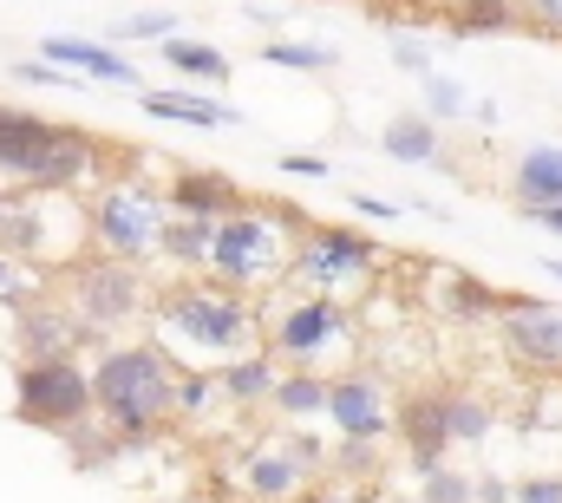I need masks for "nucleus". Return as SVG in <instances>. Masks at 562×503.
Listing matches in <instances>:
<instances>
[{
  "label": "nucleus",
  "mask_w": 562,
  "mask_h": 503,
  "mask_svg": "<svg viewBox=\"0 0 562 503\" xmlns=\"http://www.w3.org/2000/svg\"><path fill=\"white\" fill-rule=\"evenodd\" d=\"M79 347H92V334L79 327V314L66 308V294H33L20 314H13V354L20 360H72Z\"/></svg>",
  "instance_id": "nucleus-11"
},
{
  "label": "nucleus",
  "mask_w": 562,
  "mask_h": 503,
  "mask_svg": "<svg viewBox=\"0 0 562 503\" xmlns=\"http://www.w3.org/2000/svg\"><path fill=\"white\" fill-rule=\"evenodd\" d=\"M150 340L177 367H229L256 347H269V314L256 294L216 281V275H177L150 294Z\"/></svg>",
  "instance_id": "nucleus-1"
},
{
  "label": "nucleus",
  "mask_w": 562,
  "mask_h": 503,
  "mask_svg": "<svg viewBox=\"0 0 562 503\" xmlns=\"http://www.w3.org/2000/svg\"><path fill=\"white\" fill-rule=\"evenodd\" d=\"M314 216H301L294 203L276 197H249L236 216L216 223V243H210V275L243 288V294H269L276 281H288L294 249H301V230Z\"/></svg>",
  "instance_id": "nucleus-3"
},
{
  "label": "nucleus",
  "mask_w": 562,
  "mask_h": 503,
  "mask_svg": "<svg viewBox=\"0 0 562 503\" xmlns=\"http://www.w3.org/2000/svg\"><path fill=\"white\" fill-rule=\"evenodd\" d=\"M393 432H400V445H406V465L413 471H438L445 458H451V432H445V385H419V392H406L400 399V412H393Z\"/></svg>",
  "instance_id": "nucleus-13"
},
{
  "label": "nucleus",
  "mask_w": 562,
  "mask_h": 503,
  "mask_svg": "<svg viewBox=\"0 0 562 503\" xmlns=\"http://www.w3.org/2000/svg\"><path fill=\"white\" fill-rule=\"evenodd\" d=\"M99 412L92 399V367L72 354V360H20L13 373V418L33 425V432H53L66 438L72 425H86Z\"/></svg>",
  "instance_id": "nucleus-7"
},
{
  "label": "nucleus",
  "mask_w": 562,
  "mask_h": 503,
  "mask_svg": "<svg viewBox=\"0 0 562 503\" xmlns=\"http://www.w3.org/2000/svg\"><path fill=\"white\" fill-rule=\"evenodd\" d=\"M373 268H380V243H373L367 230H347V223H307L288 281H294L301 294H340V301H347L353 288L373 281Z\"/></svg>",
  "instance_id": "nucleus-8"
},
{
  "label": "nucleus",
  "mask_w": 562,
  "mask_h": 503,
  "mask_svg": "<svg viewBox=\"0 0 562 503\" xmlns=\"http://www.w3.org/2000/svg\"><path fill=\"white\" fill-rule=\"evenodd\" d=\"M177 360L157 347V340H105L99 360H92V399H99V418L119 425L132 445H150L170 418H177Z\"/></svg>",
  "instance_id": "nucleus-2"
},
{
  "label": "nucleus",
  "mask_w": 562,
  "mask_h": 503,
  "mask_svg": "<svg viewBox=\"0 0 562 503\" xmlns=\"http://www.w3.org/2000/svg\"><path fill=\"white\" fill-rule=\"evenodd\" d=\"M13 79H26V86H79V79H72V72H59L53 59H20V66H13Z\"/></svg>",
  "instance_id": "nucleus-38"
},
{
  "label": "nucleus",
  "mask_w": 562,
  "mask_h": 503,
  "mask_svg": "<svg viewBox=\"0 0 562 503\" xmlns=\"http://www.w3.org/2000/svg\"><path fill=\"white\" fill-rule=\"evenodd\" d=\"M327 465H334L340 478H373V471H380V445H373V438H340Z\"/></svg>",
  "instance_id": "nucleus-32"
},
{
  "label": "nucleus",
  "mask_w": 562,
  "mask_h": 503,
  "mask_svg": "<svg viewBox=\"0 0 562 503\" xmlns=\"http://www.w3.org/2000/svg\"><path fill=\"white\" fill-rule=\"evenodd\" d=\"M445 432H451V445H484L491 438V405L477 392L445 385Z\"/></svg>",
  "instance_id": "nucleus-28"
},
{
  "label": "nucleus",
  "mask_w": 562,
  "mask_h": 503,
  "mask_svg": "<svg viewBox=\"0 0 562 503\" xmlns=\"http://www.w3.org/2000/svg\"><path fill=\"white\" fill-rule=\"evenodd\" d=\"M327 425H334L340 438H373V445H386V432H393L386 385L373 373H360V367H340L334 385H327Z\"/></svg>",
  "instance_id": "nucleus-12"
},
{
  "label": "nucleus",
  "mask_w": 562,
  "mask_h": 503,
  "mask_svg": "<svg viewBox=\"0 0 562 503\" xmlns=\"http://www.w3.org/2000/svg\"><path fill=\"white\" fill-rule=\"evenodd\" d=\"M66 308L79 314V327L92 340L125 334L138 314H150V288H144V261H119V255H79L66 268Z\"/></svg>",
  "instance_id": "nucleus-6"
},
{
  "label": "nucleus",
  "mask_w": 562,
  "mask_h": 503,
  "mask_svg": "<svg viewBox=\"0 0 562 503\" xmlns=\"http://www.w3.org/2000/svg\"><path fill=\"white\" fill-rule=\"evenodd\" d=\"M33 294H40L33 268H26V261H13V255L0 249V308H7V314H20V308H26Z\"/></svg>",
  "instance_id": "nucleus-31"
},
{
  "label": "nucleus",
  "mask_w": 562,
  "mask_h": 503,
  "mask_svg": "<svg viewBox=\"0 0 562 503\" xmlns=\"http://www.w3.org/2000/svg\"><path fill=\"white\" fill-rule=\"evenodd\" d=\"M419 498H425V503H477V478H464V471L438 465V471H425Z\"/></svg>",
  "instance_id": "nucleus-30"
},
{
  "label": "nucleus",
  "mask_w": 562,
  "mask_h": 503,
  "mask_svg": "<svg viewBox=\"0 0 562 503\" xmlns=\"http://www.w3.org/2000/svg\"><path fill=\"white\" fill-rule=\"evenodd\" d=\"M497 340L524 373H562V308L537 294H504Z\"/></svg>",
  "instance_id": "nucleus-9"
},
{
  "label": "nucleus",
  "mask_w": 562,
  "mask_h": 503,
  "mask_svg": "<svg viewBox=\"0 0 562 503\" xmlns=\"http://www.w3.org/2000/svg\"><path fill=\"white\" fill-rule=\"evenodd\" d=\"M46 137H53V119H40V112H26V105H0V177L20 183L26 164L46 150Z\"/></svg>",
  "instance_id": "nucleus-18"
},
{
  "label": "nucleus",
  "mask_w": 562,
  "mask_h": 503,
  "mask_svg": "<svg viewBox=\"0 0 562 503\" xmlns=\"http://www.w3.org/2000/svg\"><path fill=\"white\" fill-rule=\"evenodd\" d=\"M216 379H223V399H229L236 412H249V405H269V399H276L281 360L269 354V347H256V354H243V360L216 367Z\"/></svg>",
  "instance_id": "nucleus-20"
},
{
  "label": "nucleus",
  "mask_w": 562,
  "mask_h": 503,
  "mask_svg": "<svg viewBox=\"0 0 562 503\" xmlns=\"http://www.w3.org/2000/svg\"><path fill=\"white\" fill-rule=\"evenodd\" d=\"M86 223H92V249L119 255V261H157V236L170 223V197L138 177V170H112L92 203H86Z\"/></svg>",
  "instance_id": "nucleus-4"
},
{
  "label": "nucleus",
  "mask_w": 562,
  "mask_h": 503,
  "mask_svg": "<svg viewBox=\"0 0 562 503\" xmlns=\"http://www.w3.org/2000/svg\"><path fill=\"white\" fill-rule=\"evenodd\" d=\"M276 170H288V177H307V183H314V177H334V164H327L321 150H281Z\"/></svg>",
  "instance_id": "nucleus-36"
},
{
  "label": "nucleus",
  "mask_w": 562,
  "mask_h": 503,
  "mask_svg": "<svg viewBox=\"0 0 562 503\" xmlns=\"http://www.w3.org/2000/svg\"><path fill=\"white\" fill-rule=\"evenodd\" d=\"M380 150H386L393 164H406V170H419V164H438V119H425V112L386 119V131H380Z\"/></svg>",
  "instance_id": "nucleus-26"
},
{
  "label": "nucleus",
  "mask_w": 562,
  "mask_h": 503,
  "mask_svg": "<svg viewBox=\"0 0 562 503\" xmlns=\"http://www.w3.org/2000/svg\"><path fill=\"white\" fill-rule=\"evenodd\" d=\"M177 33V13H125L112 26V40H170Z\"/></svg>",
  "instance_id": "nucleus-34"
},
{
  "label": "nucleus",
  "mask_w": 562,
  "mask_h": 503,
  "mask_svg": "<svg viewBox=\"0 0 562 503\" xmlns=\"http://www.w3.org/2000/svg\"><path fill=\"white\" fill-rule=\"evenodd\" d=\"M216 405H229L216 367H183V373H177V418H183V425H203Z\"/></svg>",
  "instance_id": "nucleus-27"
},
{
  "label": "nucleus",
  "mask_w": 562,
  "mask_h": 503,
  "mask_svg": "<svg viewBox=\"0 0 562 503\" xmlns=\"http://www.w3.org/2000/svg\"><path fill=\"white\" fill-rule=\"evenodd\" d=\"M347 203H353V216H373V223H393V216H400V203H386V197H367V190H353Z\"/></svg>",
  "instance_id": "nucleus-39"
},
{
  "label": "nucleus",
  "mask_w": 562,
  "mask_h": 503,
  "mask_svg": "<svg viewBox=\"0 0 562 503\" xmlns=\"http://www.w3.org/2000/svg\"><path fill=\"white\" fill-rule=\"evenodd\" d=\"M524 20H537L543 33H557L562 40V0H524Z\"/></svg>",
  "instance_id": "nucleus-40"
},
{
  "label": "nucleus",
  "mask_w": 562,
  "mask_h": 503,
  "mask_svg": "<svg viewBox=\"0 0 562 503\" xmlns=\"http://www.w3.org/2000/svg\"><path fill=\"white\" fill-rule=\"evenodd\" d=\"M530 223H537V230H550V236H562V203H550V210H530Z\"/></svg>",
  "instance_id": "nucleus-43"
},
{
  "label": "nucleus",
  "mask_w": 562,
  "mask_h": 503,
  "mask_svg": "<svg viewBox=\"0 0 562 503\" xmlns=\"http://www.w3.org/2000/svg\"><path fill=\"white\" fill-rule=\"evenodd\" d=\"M144 119L203 125V131L243 125V112H236V105H223V99H210V92H190V86H177V92H150V86H144Z\"/></svg>",
  "instance_id": "nucleus-19"
},
{
  "label": "nucleus",
  "mask_w": 562,
  "mask_h": 503,
  "mask_svg": "<svg viewBox=\"0 0 562 503\" xmlns=\"http://www.w3.org/2000/svg\"><path fill=\"white\" fill-rule=\"evenodd\" d=\"M438 301H445V314L451 321H497L504 314V294L491 288V281H477V275H464V268H445L438 275Z\"/></svg>",
  "instance_id": "nucleus-24"
},
{
  "label": "nucleus",
  "mask_w": 562,
  "mask_h": 503,
  "mask_svg": "<svg viewBox=\"0 0 562 503\" xmlns=\"http://www.w3.org/2000/svg\"><path fill=\"white\" fill-rule=\"evenodd\" d=\"M477 503H517V484H504V478H477Z\"/></svg>",
  "instance_id": "nucleus-41"
},
{
  "label": "nucleus",
  "mask_w": 562,
  "mask_h": 503,
  "mask_svg": "<svg viewBox=\"0 0 562 503\" xmlns=\"http://www.w3.org/2000/svg\"><path fill=\"white\" fill-rule=\"evenodd\" d=\"M243 503H256V498H243Z\"/></svg>",
  "instance_id": "nucleus-46"
},
{
  "label": "nucleus",
  "mask_w": 562,
  "mask_h": 503,
  "mask_svg": "<svg viewBox=\"0 0 562 503\" xmlns=\"http://www.w3.org/2000/svg\"><path fill=\"white\" fill-rule=\"evenodd\" d=\"M294 503H373V498H367V491H360V498H347V491H301Z\"/></svg>",
  "instance_id": "nucleus-42"
},
{
  "label": "nucleus",
  "mask_w": 562,
  "mask_h": 503,
  "mask_svg": "<svg viewBox=\"0 0 562 503\" xmlns=\"http://www.w3.org/2000/svg\"><path fill=\"white\" fill-rule=\"evenodd\" d=\"M517 503H562V471H537V478H517Z\"/></svg>",
  "instance_id": "nucleus-35"
},
{
  "label": "nucleus",
  "mask_w": 562,
  "mask_h": 503,
  "mask_svg": "<svg viewBox=\"0 0 562 503\" xmlns=\"http://www.w3.org/2000/svg\"><path fill=\"white\" fill-rule=\"evenodd\" d=\"M510 197H517L524 216L562 203V144H530V150L517 157V170H510Z\"/></svg>",
  "instance_id": "nucleus-17"
},
{
  "label": "nucleus",
  "mask_w": 562,
  "mask_h": 503,
  "mask_svg": "<svg viewBox=\"0 0 562 503\" xmlns=\"http://www.w3.org/2000/svg\"><path fill=\"white\" fill-rule=\"evenodd\" d=\"M445 26L458 40H497V33H517L524 26V7L517 0H451L445 7Z\"/></svg>",
  "instance_id": "nucleus-25"
},
{
  "label": "nucleus",
  "mask_w": 562,
  "mask_h": 503,
  "mask_svg": "<svg viewBox=\"0 0 562 503\" xmlns=\"http://www.w3.org/2000/svg\"><path fill=\"white\" fill-rule=\"evenodd\" d=\"M307 478H314V471L288 451V438H281V445H256V451L243 458V471H236L243 498H256V503H294L307 491Z\"/></svg>",
  "instance_id": "nucleus-15"
},
{
  "label": "nucleus",
  "mask_w": 562,
  "mask_h": 503,
  "mask_svg": "<svg viewBox=\"0 0 562 503\" xmlns=\"http://www.w3.org/2000/svg\"><path fill=\"white\" fill-rule=\"evenodd\" d=\"M543 275H557V281H562V255H550V261H543Z\"/></svg>",
  "instance_id": "nucleus-44"
},
{
  "label": "nucleus",
  "mask_w": 562,
  "mask_h": 503,
  "mask_svg": "<svg viewBox=\"0 0 562 503\" xmlns=\"http://www.w3.org/2000/svg\"><path fill=\"white\" fill-rule=\"evenodd\" d=\"M425 119H464V86L445 79V72H425Z\"/></svg>",
  "instance_id": "nucleus-33"
},
{
  "label": "nucleus",
  "mask_w": 562,
  "mask_h": 503,
  "mask_svg": "<svg viewBox=\"0 0 562 503\" xmlns=\"http://www.w3.org/2000/svg\"><path fill=\"white\" fill-rule=\"evenodd\" d=\"M327 385H334V373H314V367H281L276 379V418H288V425H314V418H327Z\"/></svg>",
  "instance_id": "nucleus-21"
},
{
  "label": "nucleus",
  "mask_w": 562,
  "mask_h": 503,
  "mask_svg": "<svg viewBox=\"0 0 562 503\" xmlns=\"http://www.w3.org/2000/svg\"><path fill=\"white\" fill-rule=\"evenodd\" d=\"M164 197H170L177 216H203V223H223V216H236L249 203V190L229 170H216V164H177L170 183H164Z\"/></svg>",
  "instance_id": "nucleus-14"
},
{
  "label": "nucleus",
  "mask_w": 562,
  "mask_h": 503,
  "mask_svg": "<svg viewBox=\"0 0 562 503\" xmlns=\"http://www.w3.org/2000/svg\"><path fill=\"white\" fill-rule=\"evenodd\" d=\"M164 46V66L177 72V79H190V86H223L236 66H229V53L223 46H210V40H183V33H170V40H157Z\"/></svg>",
  "instance_id": "nucleus-23"
},
{
  "label": "nucleus",
  "mask_w": 562,
  "mask_h": 503,
  "mask_svg": "<svg viewBox=\"0 0 562 503\" xmlns=\"http://www.w3.org/2000/svg\"><path fill=\"white\" fill-rule=\"evenodd\" d=\"M393 66H400V72H413V79H425V72H431V53H425L419 40L393 33Z\"/></svg>",
  "instance_id": "nucleus-37"
},
{
  "label": "nucleus",
  "mask_w": 562,
  "mask_h": 503,
  "mask_svg": "<svg viewBox=\"0 0 562 503\" xmlns=\"http://www.w3.org/2000/svg\"><path fill=\"white\" fill-rule=\"evenodd\" d=\"M262 66H288V72H327V66H334V46H314V40H269V46H262Z\"/></svg>",
  "instance_id": "nucleus-29"
},
{
  "label": "nucleus",
  "mask_w": 562,
  "mask_h": 503,
  "mask_svg": "<svg viewBox=\"0 0 562 503\" xmlns=\"http://www.w3.org/2000/svg\"><path fill=\"white\" fill-rule=\"evenodd\" d=\"M105 177H112V170H105V144H99L92 131L53 125L46 150L26 164L20 190H53V197H72V190H86V183H105Z\"/></svg>",
  "instance_id": "nucleus-10"
},
{
  "label": "nucleus",
  "mask_w": 562,
  "mask_h": 503,
  "mask_svg": "<svg viewBox=\"0 0 562 503\" xmlns=\"http://www.w3.org/2000/svg\"><path fill=\"white\" fill-rule=\"evenodd\" d=\"M386 503H425V498H386Z\"/></svg>",
  "instance_id": "nucleus-45"
},
{
  "label": "nucleus",
  "mask_w": 562,
  "mask_h": 503,
  "mask_svg": "<svg viewBox=\"0 0 562 503\" xmlns=\"http://www.w3.org/2000/svg\"><path fill=\"white\" fill-rule=\"evenodd\" d=\"M360 347V321L340 294H288L276 314H269V354L281 367H314V373H334L347 354Z\"/></svg>",
  "instance_id": "nucleus-5"
},
{
  "label": "nucleus",
  "mask_w": 562,
  "mask_h": 503,
  "mask_svg": "<svg viewBox=\"0 0 562 503\" xmlns=\"http://www.w3.org/2000/svg\"><path fill=\"white\" fill-rule=\"evenodd\" d=\"M40 59H53V66H79L86 79H99V86H138V66L119 53V46H105V40H79V33H59V40H46V53Z\"/></svg>",
  "instance_id": "nucleus-16"
},
{
  "label": "nucleus",
  "mask_w": 562,
  "mask_h": 503,
  "mask_svg": "<svg viewBox=\"0 0 562 503\" xmlns=\"http://www.w3.org/2000/svg\"><path fill=\"white\" fill-rule=\"evenodd\" d=\"M210 243H216V223L170 210V223H164V236H157V261H170V268H183V275H210Z\"/></svg>",
  "instance_id": "nucleus-22"
}]
</instances>
